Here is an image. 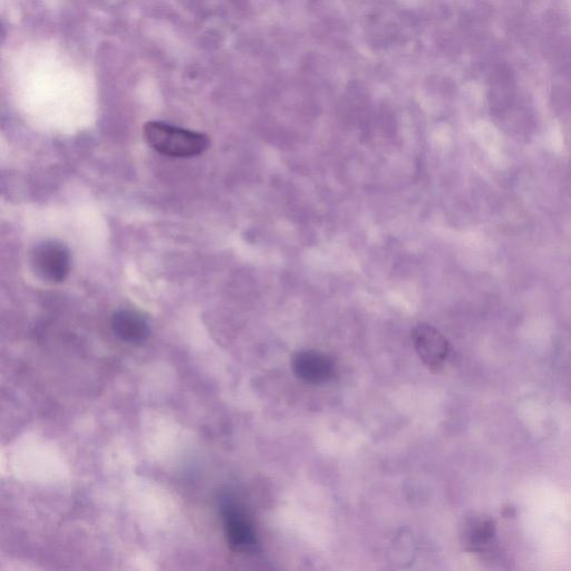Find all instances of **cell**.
Listing matches in <instances>:
<instances>
[{"label":"cell","mask_w":571,"mask_h":571,"mask_svg":"<svg viewBox=\"0 0 571 571\" xmlns=\"http://www.w3.org/2000/svg\"><path fill=\"white\" fill-rule=\"evenodd\" d=\"M144 138L152 149L173 158L199 156L210 144L206 134L173 127L163 122L145 124Z\"/></svg>","instance_id":"cell-1"},{"label":"cell","mask_w":571,"mask_h":571,"mask_svg":"<svg viewBox=\"0 0 571 571\" xmlns=\"http://www.w3.org/2000/svg\"><path fill=\"white\" fill-rule=\"evenodd\" d=\"M221 516L230 549L238 554H255L259 543L247 512L235 501L225 498L221 501Z\"/></svg>","instance_id":"cell-2"},{"label":"cell","mask_w":571,"mask_h":571,"mask_svg":"<svg viewBox=\"0 0 571 571\" xmlns=\"http://www.w3.org/2000/svg\"><path fill=\"white\" fill-rule=\"evenodd\" d=\"M32 264L37 276L45 282L63 283L71 272L70 250L60 241H42L34 248Z\"/></svg>","instance_id":"cell-3"},{"label":"cell","mask_w":571,"mask_h":571,"mask_svg":"<svg viewBox=\"0 0 571 571\" xmlns=\"http://www.w3.org/2000/svg\"><path fill=\"white\" fill-rule=\"evenodd\" d=\"M412 342L425 366L434 372L443 369L450 353V344L437 328L425 323L416 325L412 331Z\"/></svg>","instance_id":"cell-4"},{"label":"cell","mask_w":571,"mask_h":571,"mask_svg":"<svg viewBox=\"0 0 571 571\" xmlns=\"http://www.w3.org/2000/svg\"><path fill=\"white\" fill-rule=\"evenodd\" d=\"M460 543L471 554H485L496 543L497 525L492 518L469 514L460 524Z\"/></svg>","instance_id":"cell-5"},{"label":"cell","mask_w":571,"mask_h":571,"mask_svg":"<svg viewBox=\"0 0 571 571\" xmlns=\"http://www.w3.org/2000/svg\"><path fill=\"white\" fill-rule=\"evenodd\" d=\"M292 369L298 379L311 384L331 381L336 373L333 358L313 350L296 352L292 357Z\"/></svg>","instance_id":"cell-6"},{"label":"cell","mask_w":571,"mask_h":571,"mask_svg":"<svg viewBox=\"0 0 571 571\" xmlns=\"http://www.w3.org/2000/svg\"><path fill=\"white\" fill-rule=\"evenodd\" d=\"M112 328L121 341L130 344H141L147 341L150 335L147 321L139 313L129 309L114 314Z\"/></svg>","instance_id":"cell-7"},{"label":"cell","mask_w":571,"mask_h":571,"mask_svg":"<svg viewBox=\"0 0 571 571\" xmlns=\"http://www.w3.org/2000/svg\"><path fill=\"white\" fill-rule=\"evenodd\" d=\"M391 554L394 556V563L406 566L414 560V546L411 535L403 532L396 536L392 543Z\"/></svg>","instance_id":"cell-8"}]
</instances>
